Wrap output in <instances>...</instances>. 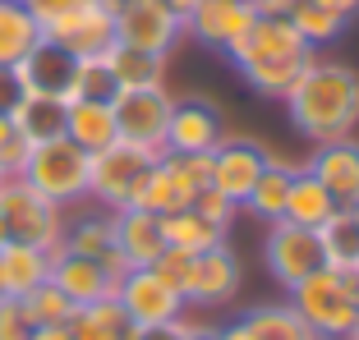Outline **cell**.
<instances>
[{"label": "cell", "mask_w": 359, "mask_h": 340, "mask_svg": "<svg viewBox=\"0 0 359 340\" xmlns=\"http://www.w3.org/2000/svg\"><path fill=\"white\" fill-rule=\"evenodd\" d=\"M290 125L313 143L350 139L359 125V74L341 60H313L299 87L285 97Z\"/></svg>", "instance_id": "1"}, {"label": "cell", "mask_w": 359, "mask_h": 340, "mask_svg": "<svg viewBox=\"0 0 359 340\" xmlns=\"http://www.w3.org/2000/svg\"><path fill=\"white\" fill-rule=\"evenodd\" d=\"M290 309L309 322L313 336L346 340L359 327V267H318L290 290Z\"/></svg>", "instance_id": "2"}, {"label": "cell", "mask_w": 359, "mask_h": 340, "mask_svg": "<svg viewBox=\"0 0 359 340\" xmlns=\"http://www.w3.org/2000/svg\"><path fill=\"white\" fill-rule=\"evenodd\" d=\"M19 180L32 184L42 198H51L55 207H74V202L88 198V152L74 148L65 134L46 143H32Z\"/></svg>", "instance_id": "3"}, {"label": "cell", "mask_w": 359, "mask_h": 340, "mask_svg": "<svg viewBox=\"0 0 359 340\" xmlns=\"http://www.w3.org/2000/svg\"><path fill=\"white\" fill-rule=\"evenodd\" d=\"M166 152H152V148H138V143L116 139L111 148L93 152L88 157V198H97L106 212H120L134 202L138 180L148 175L152 161H161Z\"/></svg>", "instance_id": "4"}, {"label": "cell", "mask_w": 359, "mask_h": 340, "mask_svg": "<svg viewBox=\"0 0 359 340\" xmlns=\"http://www.w3.org/2000/svg\"><path fill=\"white\" fill-rule=\"evenodd\" d=\"M0 216H5L10 239H19V244L46 248V253L60 248L65 207H55L51 198H42V193L32 189V184H23L19 175H10V180L0 184Z\"/></svg>", "instance_id": "5"}, {"label": "cell", "mask_w": 359, "mask_h": 340, "mask_svg": "<svg viewBox=\"0 0 359 340\" xmlns=\"http://www.w3.org/2000/svg\"><path fill=\"white\" fill-rule=\"evenodd\" d=\"M116 10H120V0H79L60 19L46 23L42 37H51L55 46H65V51L79 55V60L106 55L116 46Z\"/></svg>", "instance_id": "6"}, {"label": "cell", "mask_w": 359, "mask_h": 340, "mask_svg": "<svg viewBox=\"0 0 359 340\" xmlns=\"http://www.w3.org/2000/svg\"><path fill=\"white\" fill-rule=\"evenodd\" d=\"M226 55H231L235 69H254V64L304 60V55H313V46L299 37L295 23L285 19V14H258V19L249 23V32L226 46Z\"/></svg>", "instance_id": "7"}, {"label": "cell", "mask_w": 359, "mask_h": 340, "mask_svg": "<svg viewBox=\"0 0 359 340\" xmlns=\"http://www.w3.org/2000/svg\"><path fill=\"white\" fill-rule=\"evenodd\" d=\"M116 111V129L125 143H138V148L166 152V125L170 111H175V97L166 87H134V92H120L111 101Z\"/></svg>", "instance_id": "8"}, {"label": "cell", "mask_w": 359, "mask_h": 340, "mask_svg": "<svg viewBox=\"0 0 359 340\" xmlns=\"http://www.w3.org/2000/svg\"><path fill=\"white\" fill-rule=\"evenodd\" d=\"M263 257H267V271H272L276 285L295 290L304 276H313L323 262V244H318V230H304L295 221H272L267 225V244H263Z\"/></svg>", "instance_id": "9"}, {"label": "cell", "mask_w": 359, "mask_h": 340, "mask_svg": "<svg viewBox=\"0 0 359 340\" xmlns=\"http://www.w3.org/2000/svg\"><path fill=\"white\" fill-rule=\"evenodd\" d=\"M116 299L138 327H166V322H180L184 309H189L180 299V290L166 285L152 267H129L125 276L116 281Z\"/></svg>", "instance_id": "10"}, {"label": "cell", "mask_w": 359, "mask_h": 340, "mask_svg": "<svg viewBox=\"0 0 359 340\" xmlns=\"http://www.w3.org/2000/svg\"><path fill=\"white\" fill-rule=\"evenodd\" d=\"M184 37V19L166 0H120L116 10V42L143 46V51L170 55V46Z\"/></svg>", "instance_id": "11"}, {"label": "cell", "mask_w": 359, "mask_h": 340, "mask_svg": "<svg viewBox=\"0 0 359 340\" xmlns=\"http://www.w3.org/2000/svg\"><path fill=\"white\" fill-rule=\"evenodd\" d=\"M267 161H272V152L258 139H249V134H226V139L212 148V189L226 193L231 202H244Z\"/></svg>", "instance_id": "12"}, {"label": "cell", "mask_w": 359, "mask_h": 340, "mask_svg": "<svg viewBox=\"0 0 359 340\" xmlns=\"http://www.w3.org/2000/svg\"><path fill=\"white\" fill-rule=\"evenodd\" d=\"M180 295H184V304H194V309H222V304H231V299L240 295V257L226 244L194 253L189 276H184V290H180Z\"/></svg>", "instance_id": "13"}, {"label": "cell", "mask_w": 359, "mask_h": 340, "mask_svg": "<svg viewBox=\"0 0 359 340\" xmlns=\"http://www.w3.org/2000/svg\"><path fill=\"white\" fill-rule=\"evenodd\" d=\"M222 139H226V120L212 101H203V97L175 101L166 125V152H212Z\"/></svg>", "instance_id": "14"}, {"label": "cell", "mask_w": 359, "mask_h": 340, "mask_svg": "<svg viewBox=\"0 0 359 340\" xmlns=\"http://www.w3.org/2000/svg\"><path fill=\"white\" fill-rule=\"evenodd\" d=\"M254 19H258V10L249 0H203L198 10L184 19V32H189L194 42L212 46V51H226L235 37L249 32Z\"/></svg>", "instance_id": "15"}, {"label": "cell", "mask_w": 359, "mask_h": 340, "mask_svg": "<svg viewBox=\"0 0 359 340\" xmlns=\"http://www.w3.org/2000/svg\"><path fill=\"white\" fill-rule=\"evenodd\" d=\"M74 64H79V55H69L65 46H55L51 37H42V42L14 64V74H19L23 92H46V97H65V101H69Z\"/></svg>", "instance_id": "16"}, {"label": "cell", "mask_w": 359, "mask_h": 340, "mask_svg": "<svg viewBox=\"0 0 359 340\" xmlns=\"http://www.w3.org/2000/svg\"><path fill=\"white\" fill-rule=\"evenodd\" d=\"M51 285L65 290L74 309L116 295V276H111L97 257H79V253H65V248H55V253H51Z\"/></svg>", "instance_id": "17"}, {"label": "cell", "mask_w": 359, "mask_h": 340, "mask_svg": "<svg viewBox=\"0 0 359 340\" xmlns=\"http://www.w3.org/2000/svg\"><path fill=\"white\" fill-rule=\"evenodd\" d=\"M309 170H313V180L337 198V207H350V202L359 198V143L355 139L318 143Z\"/></svg>", "instance_id": "18"}, {"label": "cell", "mask_w": 359, "mask_h": 340, "mask_svg": "<svg viewBox=\"0 0 359 340\" xmlns=\"http://www.w3.org/2000/svg\"><path fill=\"white\" fill-rule=\"evenodd\" d=\"M111 225H116V248L125 253L129 267H152L166 248L161 239V216L143 212V207H120L111 212Z\"/></svg>", "instance_id": "19"}, {"label": "cell", "mask_w": 359, "mask_h": 340, "mask_svg": "<svg viewBox=\"0 0 359 340\" xmlns=\"http://www.w3.org/2000/svg\"><path fill=\"white\" fill-rule=\"evenodd\" d=\"M194 198H198V193L180 180L175 166L161 157V161H152L148 175L138 180L134 202H129V207H143V212H152V216H170V212H184V207H194Z\"/></svg>", "instance_id": "20"}, {"label": "cell", "mask_w": 359, "mask_h": 340, "mask_svg": "<svg viewBox=\"0 0 359 340\" xmlns=\"http://www.w3.org/2000/svg\"><path fill=\"white\" fill-rule=\"evenodd\" d=\"M65 139L74 143V148H83L88 157L111 148L120 139L111 101H69V111H65Z\"/></svg>", "instance_id": "21"}, {"label": "cell", "mask_w": 359, "mask_h": 340, "mask_svg": "<svg viewBox=\"0 0 359 340\" xmlns=\"http://www.w3.org/2000/svg\"><path fill=\"white\" fill-rule=\"evenodd\" d=\"M42 281H51V253L46 248L19 244V239H10V244L0 248V285H5L10 299H23Z\"/></svg>", "instance_id": "22"}, {"label": "cell", "mask_w": 359, "mask_h": 340, "mask_svg": "<svg viewBox=\"0 0 359 340\" xmlns=\"http://www.w3.org/2000/svg\"><path fill=\"white\" fill-rule=\"evenodd\" d=\"M69 336L74 340H138V322L120 309V299H97V304H83L69 318Z\"/></svg>", "instance_id": "23"}, {"label": "cell", "mask_w": 359, "mask_h": 340, "mask_svg": "<svg viewBox=\"0 0 359 340\" xmlns=\"http://www.w3.org/2000/svg\"><path fill=\"white\" fill-rule=\"evenodd\" d=\"M65 111H69V101H65V97L23 92L19 106L10 111V125L19 129V139L46 143V139H60V134H65Z\"/></svg>", "instance_id": "24"}, {"label": "cell", "mask_w": 359, "mask_h": 340, "mask_svg": "<svg viewBox=\"0 0 359 340\" xmlns=\"http://www.w3.org/2000/svg\"><path fill=\"white\" fill-rule=\"evenodd\" d=\"M106 69L116 74L120 92H134V87H161V83H166V55L143 51V46L116 42L111 51H106Z\"/></svg>", "instance_id": "25"}, {"label": "cell", "mask_w": 359, "mask_h": 340, "mask_svg": "<svg viewBox=\"0 0 359 340\" xmlns=\"http://www.w3.org/2000/svg\"><path fill=\"white\" fill-rule=\"evenodd\" d=\"M332 212H337V198L313 180L309 166H295V180H290V198H285L281 221H295V225H304V230H318Z\"/></svg>", "instance_id": "26"}, {"label": "cell", "mask_w": 359, "mask_h": 340, "mask_svg": "<svg viewBox=\"0 0 359 340\" xmlns=\"http://www.w3.org/2000/svg\"><path fill=\"white\" fill-rule=\"evenodd\" d=\"M290 180H295V166L290 161H267L263 175L254 180V189H249V198H244V207L258 216V221H281L285 216V198H290Z\"/></svg>", "instance_id": "27"}, {"label": "cell", "mask_w": 359, "mask_h": 340, "mask_svg": "<svg viewBox=\"0 0 359 340\" xmlns=\"http://www.w3.org/2000/svg\"><path fill=\"white\" fill-rule=\"evenodd\" d=\"M42 42V23L28 14L23 0H0V64H19L32 46Z\"/></svg>", "instance_id": "28"}, {"label": "cell", "mask_w": 359, "mask_h": 340, "mask_svg": "<svg viewBox=\"0 0 359 340\" xmlns=\"http://www.w3.org/2000/svg\"><path fill=\"white\" fill-rule=\"evenodd\" d=\"M60 248H65V253L97 257V262H102V257L116 248V225H111V212H79L74 221H65Z\"/></svg>", "instance_id": "29"}, {"label": "cell", "mask_w": 359, "mask_h": 340, "mask_svg": "<svg viewBox=\"0 0 359 340\" xmlns=\"http://www.w3.org/2000/svg\"><path fill=\"white\" fill-rule=\"evenodd\" d=\"M161 239H166V248L203 253V248H217V244H226V230L208 225L198 212H194V207H184V212H170V216H161Z\"/></svg>", "instance_id": "30"}, {"label": "cell", "mask_w": 359, "mask_h": 340, "mask_svg": "<svg viewBox=\"0 0 359 340\" xmlns=\"http://www.w3.org/2000/svg\"><path fill=\"white\" fill-rule=\"evenodd\" d=\"M318 244H323V262L327 267L359 262V221L350 216V207H337L327 221L318 225Z\"/></svg>", "instance_id": "31"}, {"label": "cell", "mask_w": 359, "mask_h": 340, "mask_svg": "<svg viewBox=\"0 0 359 340\" xmlns=\"http://www.w3.org/2000/svg\"><path fill=\"white\" fill-rule=\"evenodd\" d=\"M309 64H313V55H304V60H281V64H254V69H240V74H244V83L254 87L258 97L285 101V97L299 87V78H304Z\"/></svg>", "instance_id": "32"}, {"label": "cell", "mask_w": 359, "mask_h": 340, "mask_svg": "<svg viewBox=\"0 0 359 340\" xmlns=\"http://www.w3.org/2000/svg\"><path fill=\"white\" fill-rule=\"evenodd\" d=\"M244 322H249V331H254L258 340H313V331H309V322L299 318L290 304H267V309H254L244 313Z\"/></svg>", "instance_id": "33"}, {"label": "cell", "mask_w": 359, "mask_h": 340, "mask_svg": "<svg viewBox=\"0 0 359 340\" xmlns=\"http://www.w3.org/2000/svg\"><path fill=\"white\" fill-rule=\"evenodd\" d=\"M285 19L295 23V32L304 37L309 46H327L341 37V28H346V19L332 10H323V5H313V0H295L290 10H285Z\"/></svg>", "instance_id": "34"}, {"label": "cell", "mask_w": 359, "mask_h": 340, "mask_svg": "<svg viewBox=\"0 0 359 340\" xmlns=\"http://www.w3.org/2000/svg\"><path fill=\"white\" fill-rule=\"evenodd\" d=\"M120 87L116 74L106 69V55H88L74 64V83H69V101H116Z\"/></svg>", "instance_id": "35"}, {"label": "cell", "mask_w": 359, "mask_h": 340, "mask_svg": "<svg viewBox=\"0 0 359 340\" xmlns=\"http://www.w3.org/2000/svg\"><path fill=\"white\" fill-rule=\"evenodd\" d=\"M19 304H23V313L32 318V327H69V318H74L69 295H65V290H55L51 281H42L37 290H28Z\"/></svg>", "instance_id": "36"}, {"label": "cell", "mask_w": 359, "mask_h": 340, "mask_svg": "<svg viewBox=\"0 0 359 340\" xmlns=\"http://www.w3.org/2000/svg\"><path fill=\"white\" fill-rule=\"evenodd\" d=\"M166 161L175 166V175L189 184L194 193L212 184V152H166Z\"/></svg>", "instance_id": "37"}, {"label": "cell", "mask_w": 359, "mask_h": 340, "mask_svg": "<svg viewBox=\"0 0 359 340\" xmlns=\"http://www.w3.org/2000/svg\"><path fill=\"white\" fill-rule=\"evenodd\" d=\"M194 212H198L208 225H217V230H231L235 212H240V202H231L226 193H217L208 184V189H198V198H194Z\"/></svg>", "instance_id": "38"}, {"label": "cell", "mask_w": 359, "mask_h": 340, "mask_svg": "<svg viewBox=\"0 0 359 340\" xmlns=\"http://www.w3.org/2000/svg\"><path fill=\"white\" fill-rule=\"evenodd\" d=\"M32 318L23 313V304L19 299H10V295H0V340H32Z\"/></svg>", "instance_id": "39"}, {"label": "cell", "mask_w": 359, "mask_h": 340, "mask_svg": "<svg viewBox=\"0 0 359 340\" xmlns=\"http://www.w3.org/2000/svg\"><path fill=\"white\" fill-rule=\"evenodd\" d=\"M189 262H194V253H184V248H161V257L152 262V271H157L166 285H175V290H184V276H189ZM184 299V295H180Z\"/></svg>", "instance_id": "40"}, {"label": "cell", "mask_w": 359, "mask_h": 340, "mask_svg": "<svg viewBox=\"0 0 359 340\" xmlns=\"http://www.w3.org/2000/svg\"><path fill=\"white\" fill-rule=\"evenodd\" d=\"M19 97H23L19 74H14L10 64H0V115H10V111L19 106Z\"/></svg>", "instance_id": "41"}, {"label": "cell", "mask_w": 359, "mask_h": 340, "mask_svg": "<svg viewBox=\"0 0 359 340\" xmlns=\"http://www.w3.org/2000/svg\"><path fill=\"white\" fill-rule=\"evenodd\" d=\"M222 331L217 327H203V322H184L180 318V340H217Z\"/></svg>", "instance_id": "42"}, {"label": "cell", "mask_w": 359, "mask_h": 340, "mask_svg": "<svg viewBox=\"0 0 359 340\" xmlns=\"http://www.w3.org/2000/svg\"><path fill=\"white\" fill-rule=\"evenodd\" d=\"M138 340H180V322H166V327H138Z\"/></svg>", "instance_id": "43"}, {"label": "cell", "mask_w": 359, "mask_h": 340, "mask_svg": "<svg viewBox=\"0 0 359 340\" xmlns=\"http://www.w3.org/2000/svg\"><path fill=\"white\" fill-rule=\"evenodd\" d=\"M313 5H323V10H332V14H341V19H355L359 14V0H313Z\"/></svg>", "instance_id": "44"}, {"label": "cell", "mask_w": 359, "mask_h": 340, "mask_svg": "<svg viewBox=\"0 0 359 340\" xmlns=\"http://www.w3.org/2000/svg\"><path fill=\"white\" fill-rule=\"evenodd\" d=\"M217 340H258V336L249 331V322L240 318V322H231V327H222V336H217Z\"/></svg>", "instance_id": "45"}, {"label": "cell", "mask_w": 359, "mask_h": 340, "mask_svg": "<svg viewBox=\"0 0 359 340\" xmlns=\"http://www.w3.org/2000/svg\"><path fill=\"white\" fill-rule=\"evenodd\" d=\"M249 5H254L258 14H285L290 5H295V0H249Z\"/></svg>", "instance_id": "46"}, {"label": "cell", "mask_w": 359, "mask_h": 340, "mask_svg": "<svg viewBox=\"0 0 359 340\" xmlns=\"http://www.w3.org/2000/svg\"><path fill=\"white\" fill-rule=\"evenodd\" d=\"M32 340H74V336H69V327H37Z\"/></svg>", "instance_id": "47"}, {"label": "cell", "mask_w": 359, "mask_h": 340, "mask_svg": "<svg viewBox=\"0 0 359 340\" xmlns=\"http://www.w3.org/2000/svg\"><path fill=\"white\" fill-rule=\"evenodd\" d=\"M14 139H19V129H14V125H10V115H0V152L10 148V143H14Z\"/></svg>", "instance_id": "48"}, {"label": "cell", "mask_w": 359, "mask_h": 340, "mask_svg": "<svg viewBox=\"0 0 359 340\" xmlns=\"http://www.w3.org/2000/svg\"><path fill=\"white\" fill-rule=\"evenodd\" d=\"M166 5H170V10H175V14H180V19H189V14H194V10H198L203 0H166Z\"/></svg>", "instance_id": "49"}, {"label": "cell", "mask_w": 359, "mask_h": 340, "mask_svg": "<svg viewBox=\"0 0 359 340\" xmlns=\"http://www.w3.org/2000/svg\"><path fill=\"white\" fill-rule=\"evenodd\" d=\"M10 244V230H5V216H0V248Z\"/></svg>", "instance_id": "50"}, {"label": "cell", "mask_w": 359, "mask_h": 340, "mask_svg": "<svg viewBox=\"0 0 359 340\" xmlns=\"http://www.w3.org/2000/svg\"><path fill=\"white\" fill-rule=\"evenodd\" d=\"M350 216H355V221H359V198H355V202H350Z\"/></svg>", "instance_id": "51"}, {"label": "cell", "mask_w": 359, "mask_h": 340, "mask_svg": "<svg viewBox=\"0 0 359 340\" xmlns=\"http://www.w3.org/2000/svg\"><path fill=\"white\" fill-rule=\"evenodd\" d=\"M346 340H359V327H355V331H350V336H346Z\"/></svg>", "instance_id": "52"}, {"label": "cell", "mask_w": 359, "mask_h": 340, "mask_svg": "<svg viewBox=\"0 0 359 340\" xmlns=\"http://www.w3.org/2000/svg\"><path fill=\"white\" fill-rule=\"evenodd\" d=\"M5 180H10V175H5V170H0V184H5Z\"/></svg>", "instance_id": "53"}, {"label": "cell", "mask_w": 359, "mask_h": 340, "mask_svg": "<svg viewBox=\"0 0 359 340\" xmlns=\"http://www.w3.org/2000/svg\"><path fill=\"white\" fill-rule=\"evenodd\" d=\"M313 340H332V336H313Z\"/></svg>", "instance_id": "54"}, {"label": "cell", "mask_w": 359, "mask_h": 340, "mask_svg": "<svg viewBox=\"0 0 359 340\" xmlns=\"http://www.w3.org/2000/svg\"><path fill=\"white\" fill-rule=\"evenodd\" d=\"M0 295H5V285H0Z\"/></svg>", "instance_id": "55"}, {"label": "cell", "mask_w": 359, "mask_h": 340, "mask_svg": "<svg viewBox=\"0 0 359 340\" xmlns=\"http://www.w3.org/2000/svg\"><path fill=\"white\" fill-rule=\"evenodd\" d=\"M355 267H359V262H355Z\"/></svg>", "instance_id": "56"}]
</instances>
